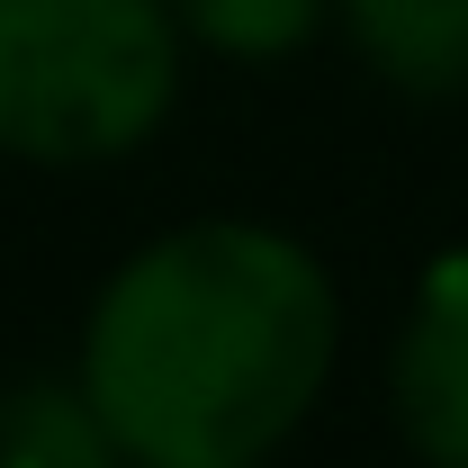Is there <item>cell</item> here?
Returning <instances> with one entry per match:
<instances>
[{
  "instance_id": "obj_2",
  "label": "cell",
  "mask_w": 468,
  "mask_h": 468,
  "mask_svg": "<svg viewBox=\"0 0 468 468\" xmlns=\"http://www.w3.org/2000/svg\"><path fill=\"white\" fill-rule=\"evenodd\" d=\"M189 37L172 0H0V154L100 172L180 109Z\"/></svg>"
},
{
  "instance_id": "obj_4",
  "label": "cell",
  "mask_w": 468,
  "mask_h": 468,
  "mask_svg": "<svg viewBox=\"0 0 468 468\" xmlns=\"http://www.w3.org/2000/svg\"><path fill=\"white\" fill-rule=\"evenodd\" d=\"M334 37L414 109L468 100V0H334Z\"/></svg>"
},
{
  "instance_id": "obj_5",
  "label": "cell",
  "mask_w": 468,
  "mask_h": 468,
  "mask_svg": "<svg viewBox=\"0 0 468 468\" xmlns=\"http://www.w3.org/2000/svg\"><path fill=\"white\" fill-rule=\"evenodd\" d=\"M189 55L217 63H289L334 37V0H172Z\"/></svg>"
},
{
  "instance_id": "obj_1",
  "label": "cell",
  "mask_w": 468,
  "mask_h": 468,
  "mask_svg": "<svg viewBox=\"0 0 468 468\" xmlns=\"http://www.w3.org/2000/svg\"><path fill=\"white\" fill-rule=\"evenodd\" d=\"M343 369V280L280 217H180L81 306L72 388L126 468L280 460Z\"/></svg>"
},
{
  "instance_id": "obj_3",
  "label": "cell",
  "mask_w": 468,
  "mask_h": 468,
  "mask_svg": "<svg viewBox=\"0 0 468 468\" xmlns=\"http://www.w3.org/2000/svg\"><path fill=\"white\" fill-rule=\"evenodd\" d=\"M378 388L414 468H468V243L414 271Z\"/></svg>"
},
{
  "instance_id": "obj_6",
  "label": "cell",
  "mask_w": 468,
  "mask_h": 468,
  "mask_svg": "<svg viewBox=\"0 0 468 468\" xmlns=\"http://www.w3.org/2000/svg\"><path fill=\"white\" fill-rule=\"evenodd\" d=\"M243 468H271V460H243Z\"/></svg>"
}]
</instances>
